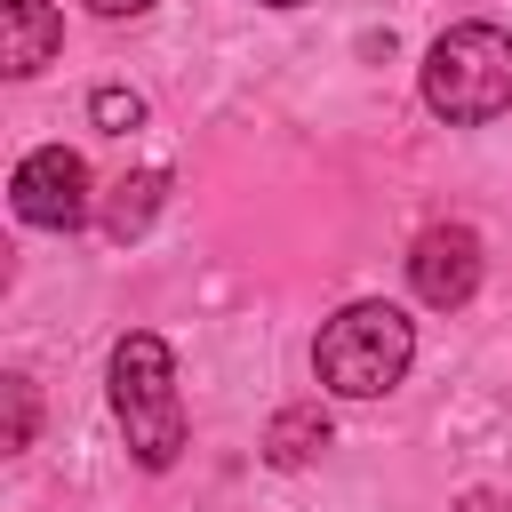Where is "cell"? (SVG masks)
<instances>
[{
    "mask_svg": "<svg viewBox=\"0 0 512 512\" xmlns=\"http://www.w3.org/2000/svg\"><path fill=\"white\" fill-rule=\"evenodd\" d=\"M104 384H112V416L128 432V456L144 472H168L184 456V400H176V352L152 336V328H128L104 360Z\"/></svg>",
    "mask_w": 512,
    "mask_h": 512,
    "instance_id": "obj_1",
    "label": "cell"
},
{
    "mask_svg": "<svg viewBox=\"0 0 512 512\" xmlns=\"http://www.w3.org/2000/svg\"><path fill=\"white\" fill-rule=\"evenodd\" d=\"M424 104L448 128H480L496 112H512V32L504 24H448L424 48Z\"/></svg>",
    "mask_w": 512,
    "mask_h": 512,
    "instance_id": "obj_3",
    "label": "cell"
},
{
    "mask_svg": "<svg viewBox=\"0 0 512 512\" xmlns=\"http://www.w3.org/2000/svg\"><path fill=\"white\" fill-rule=\"evenodd\" d=\"M448 512H512V504H504V496H496V488H464V496H456V504H448Z\"/></svg>",
    "mask_w": 512,
    "mask_h": 512,
    "instance_id": "obj_11",
    "label": "cell"
},
{
    "mask_svg": "<svg viewBox=\"0 0 512 512\" xmlns=\"http://www.w3.org/2000/svg\"><path fill=\"white\" fill-rule=\"evenodd\" d=\"M264 8H312V0H264Z\"/></svg>",
    "mask_w": 512,
    "mask_h": 512,
    "instance_id": "obj_13",
    "label": "cell"
},
{
    "mask_svg": "<svg viewBox=\"0 0 512 512\" xmlns=\"http://www.w3.org/2000/svg\"><path fill=\"white\" fill-rule=\"evenodd\" d=\"M320 448H328V408H320V400H288V408L264 424V464H272V472H304Z\"/></svg>",
    "mask_w": 512,
    "mask_h": 512,
    "instance_id": "obj_7",
    "label": "cell"
},
{
    "mask_svg": "<svg viewBox=\"0 0 512 512\" xmlns=\"http://www.w3.org/2000/svg\"><path fill=\"white\" fill-rule=\"evenodd\" d=\"M480 272H488V256H480V232L472 224H424L416 248H408V288L432 312H464L472 288H480Z\"/></svg>",
    "mask_w": 512,
    "mask_h": 512,
    "instance_id": "obj_5",
    "label": "cell"
},
{
    "mask_svg": "<svg viewBox=\"0 0 512 512\" xmlns=\"http://www.w3.org/2000/svg\"><path fill=\"white\" fill-rule=\"evenodd\" d=\"M56 48H64L56 0H0V72L8 80H32L40 64H56Z\"/></svg>",
    "mask_w": 512,
    "mask_h": 512,
    "instance_id": "obj_6",
    "label": "cell"
},
{
    "mask_svg": "<svg viewBox=\"0 0 512 512\" xmlns=\"http://www.w3.org/2000/svg\"><path fill=\"white\" fill-rule=\"evenodd\" d=\"M8 200H16V216H24V224H40V232H72V224H88L96 184H88V160H80L72 144H40V152H24V160H16Z\"/></svg>",
    "mask_w": 512,
    "mask_h": 512,
    "instance_id": "obj_4",
    "label": "cell"
},
{
    "mask_svg": "<svg viewBox=\"0 0 512 512\" xmlns=\"http://www.w3.org/2000/svg\"><path fill=\"white\" fill-rule=\"evenodd\" d=\"M160 200H168V168H136V176H120L112 200H104V232H112V240H136V232L160 216Z\"/></svg>",
    "mask_w": 512,
    "mask_h": 512,
    "instance_id": "obj_8",
    "label": "cell"
},
{
    "mask_svg": "<svg viewBox=\"0 0 512 512\" xmlns=\"http://www.w3.org/2000/svg\"><path fill=\"white\" fill-rule=\"evenodd\" d=\"M88 8H96V16H144L152 0H88Z\"/></svg>",
    "mask_w": 512,
    "mask_h": 512,
    "instance_id": "obj_12",
    "label": "cell"
},
{
    "mask_svg": "<svg viewBox=\"0 0 512 512\" xmlns=\"http://www.w3.org/2000/svg\"><path fill=\"white\" fill-rule=\"evenodd\" d=\"M416 360V320L384 296H360L344 304L320 336H312V376L336 392V400H384Z\"/></svg>",
    "mask_w": 512,
    "mask_h": 512,
    "instance_id": "obj_2",
    "label": "cell"
},
{
    "mask_svg": "<svg viewBox=\"0 0 512 512\" xmlns=\"http://www.w3.org/2000/svg\"><path fill=\"white\" fill-rule=\"evenodd\" d=\"M32 424H40V400L24 376H8V448H32Z\"/></svg>",
    "mask_w": 512,
    "mask_h": 512,
    "instance_id": "obj_10",
    "label": "cell"
},
{
    "mask_svg": "<svg viewBox=\"0 0 512 512\" xmlns=\"http://www.w3.org/2000/svg\"><path fill=\"white\" fill-rule=\"evenodd\" d=\"M88 112H96V128L128 136V128L144 120V96H136V88H96V96H88Z\"/></svg>",
    "mask_w": 512,
    "mask_h": 512,
    "instance_id": "obj_9",
    "label": "cell"
}]
</instances>
